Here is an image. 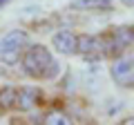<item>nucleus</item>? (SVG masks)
Instances as JSON below:
<instances>
[{
  "mask_svg": "<svg viewBox=\"0 0 134 125\" xmlns=\"http://www.w3.org/2000/svg\"><path fill=\"white\" fill-rule=\"evenodd\" d=\"M52 62H54V54L40 43H36V45L29 43V47L25 49L23 58H20L23 72L29 78H36V81H45L47 78V72L52 67Z\"/></svg>",
  "mask_w": 134,
  "mask_h": 125,
  "instance_id": "f257e3e1",
  "label": "nucleus"
},
{
  "mask_svg": "<svg viewBox=\"0 0 134 125\" xmlns=\"http://www.w3.org/2000/svg\"><path fill=\"white\" fill-rule=\"evenodd\" d=\"M103 58H116L134 45V25H119L107 34H100Z\"/></svg>",
  "mask_w": 134,
  "mask_h": 125,
  "instance_id": "f03ea898",
  "label": "nucleus"
},
{
  "mask_svg": "<svg viewBox=\"0 0 134 125\" xmlns=\"http://www.w3.org/2000/svg\"><path fill=\"white\" fill-rule=\"evenodd\" d=\"M31 38L25 29H11L0 38V60L5 65H16L23 58L25 49L29 47Z\"/></svg>",
  "mask_w": 134,
  "mask_h": 125,
  "instance_id": "7ed1b4c3",
  "label": "nucleus"
},
{
  "mask_svg": "<svg viewBox=\"0 0 134 125\" xmlns=\"http://www.w3.org/2000/svg\"><path fill=\"white\" fill-rule=\"evenodd\" d=\"M110 76L114 81V85L125 87V89H132L134 87V60L125 54L116 56L112 60V67H110Z\"/></svg>",
  "mask_w": 134,
  "mask_h": 125,
  "instance_id": "20e7f679",
  "label": "nucleus"
},
{
  "mask_svg": "<svg viewBox=\"0 0 134 125\" xmlns=\"http://www.w3.org/2000/svg\"><path fill=\"white\" fill-rule=\"evenodd\" d=\"M76 54H81V56H83V58H87V60H94V58H103V43H100V34H98V36L78 34Z\"/></svg>",
  "mask_w": 134,
  "mask_h": 125,
  "instance_id": "39448f33",
  "label": "nucleus"
},
{
  "mask_svg": "<svg viewBox=\"0 0 134 125\" xmlns=\"http://www.w3.org/2000/svg\"><path fill=\"white\" fill-rule=\"evenodd\" d=\"M76 45H78V34L69 31V29H60L52 36V47L63 56H72L76 54Z\"/></svg>",
  "mask_w": 134,
  "mask_h": 125,
  "instance_id": "423d86ee",
  "label": "nucleus"
},
{
  "mask_svg": "<svg viewBox=\"0 0 134 125\" xmlns=\"http://www.w3.org/2000/svg\"><path fill=\"white\" fill-rule=\"evenodd\" d=\"M40 103V89L38 87H18L16 92V107L18 112H31Z\"/></svg>",
  "mask_w": 134,
  "mask_h": 125,
  "instance_id": "0eeeda50",
  "label": "nucleus"
},
{
  "mask_svg": "<svg viewBox=\"0 0 134 125\" xmlns=\"http://www.w3.org/2000/svg\"><path fill=\"white\" fill-rule=\"evenodd\" d=\"M69 7L76 11H110L112 0H72Z\"/></svg>",
  "mask_w": 134,
  "mask_h": 125,
  "instance_id": "6e6552de",
  "label": "nucleus"
},
{
  "mask_svg": "<svg viewBox=\"0 0 134 125\" xmlns=\"http://www.w3.org/2000/svg\"><path fill=\"white\" fill-rule=\"evenodd\" d=\"M16 92H18V87L14 85L0 87V112H9L16 107Z\"/></svg>",
  "mask_w": 134,
  "mask_h": 125,
  "instance_id": "1a4fd4ad",
  "label": "nucleus"
},
{
  "mask_svg": "<svg viewBox=\"0 0 134 125\" xmlns=\"http://www.w3.org/2000/svg\"><path fill=\"white\" fill-rule=\"evenodd\" d=\"M40 123H47V125H69V123H74V118L69 114H65L63 110H49L45 116H40Z\"/></svg>",
  "mask_w": 134,
  "mask_h": 125,
  "instance_id": "9d476101",
  "label": "nucleus"
},
{
  "mask_svg": "<svg viewBox=\"0 0 134 125\" xmlns=\"http://www.w3.org/2000/svg\"><path fill=\"white\" fill-rule=\"evenodd\" d=\"M121 123H125V125H134V116H125Z\"/></svg>",
  "mask_w": 134,
  "mask_h": 125,
  "instance_id": "9b49d317",
  "label": "nucleus"
},
{
  "mask_svg": "<svg viewBox=\"0 0 134 125\" xmlns=\"http://www.w3.org/2000/svg\"><path fill=\"white\" fill-rule=\"evenodd\" d=\"M5 74H7V69H5V62H2V60H0V78H2V76H5Z\"/></svg>",
  "mask_w": 134,
  "mask_h": 125,
  "instance_id": "f8f14e48",
  "label": "nucleus"
},
{
  "mask_svg": "<svg viewBox=\"0 0 134 125\" xmlns=\"http://www.w3.org/2000/svg\"><path fill=\"white\" fill-rule=\"evenodd\" d=\"M121 5H125V7H134V0H121Z\"/></svg>",
  "mask_w": 134,
  "mask_h": 125,
  "instance_id": "ddd939ff",
  "label": "nucleus"
},
{
  "mask_svg": "<svg viewBox=\"0 0 134 125\" xmlns=\"http://www.w3.org/2000/svg\"><path fill=\"white\" fill-rule=\"evenodd\" d=\"M9 2H11V0H0V9H2L5 5H9Z\"/></svg>",
  "mask_w": 134,
  "mask_h": 125,
  "instance_id": "4468645a",
  "label": "nucleus"
}]
</instances>
